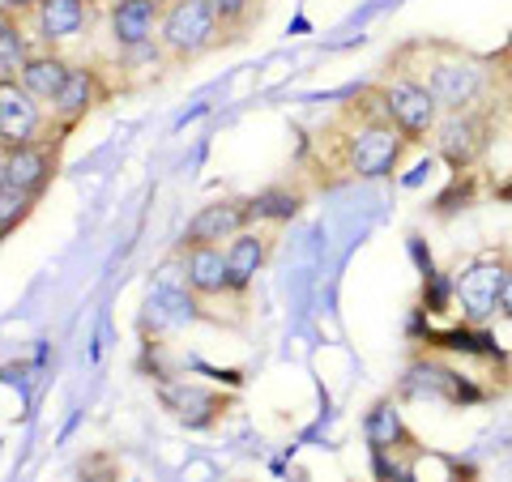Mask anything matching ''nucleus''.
I'll list each match as a JSON object with an SVG mask.
<instances>
[{
  "instance_id": "nucleus-26",
  "label": "nucleus",
  "mask_w": 512,
  "mask_h": 482,
  "mask_svg": "<svg viewBox=\"0 0 512 482\" xmlns=\"http://www.w3.org/2000/svg\"><path fill=\"white\" fill-rule=\"evenodd\" d=\"M5 9H9V13H18V18H30V13L39 9V0H5Z\"/></svg>"
},
{
  "instance_id": "nucleus-20",
  "label": "nucleus",
  "mask_w": 512,
  "mask_h": 482,
  "mask_svg": "<svg viewBox=\"0 0 512 482\" xmlns=\"http://www.w3.org/2000/svg\"><path fill=\"white\" fill-rule=\"evenodd\" d=\"M30 56H35V47H30L26 22L18 18V13H5V18H0V82L18 77Z\"/></svg>"
},
{
  "instance_id": "nucleus-3",
  "label": "nucleus",
  "mask_w": 512,
  "mask_h": 482,
  "mask_svg": "<svg viewBox=\"0 0 512 482\" xmlns=\"http://www.w3.org/2000/svg\"><path fill=\"white\" fill-rule=\"evenodd\" d=\"M397 397L406 401H423V406H448V410H466L487 401L491 389L478 384V376L461 372L453 359L436 355V350H423L419 359H410L402 384H397Z\"/></svg>"
},
{
  "instance_id": "nucleus-19",
  "label": "nucleus",
  "mask_w": 512,
  "mask_h": 482,
  "mask_svg": "<svg viewBox=\"0 0 512 482\" xmlns=\"http://www.w3.org/2000/svg\"><path fill=\"white\" fill-rule=\"evenodd\" d=\"M69 73H73V64L64 60L60 52H52V47H47V52H35L26 60V69L18 73V82L35 94V99H43L47 107H52V99L56 94L64 90V82H69Z\"/></svg>"
},
{
  "instance_id": "nucleus-9",
  "label": "nucleus",
  "mask_w": 512,
  "mask_h": 482,
  "mask_svg": "<svg viewBox=\"0 0 512 482\" xmlns=\"http://www.w3.org/2000/svg\"><path fill=\"white\" fill-rule=\"evenodd\" d=\"M69 133H47L39 141H26V146H0V167H5L9 184L22 192V197L39 201L47 184L56 180V167H60V146Z\"/></svg>"
},
{
  "instance_id": "nucleus-31",
  "label": "nucleus",
  "mask_w": 512,
  "mask_h": 482,
  "mask_svg": "<svg viewBox=\"0 0 512 482\" xmlns=\"http://www.w3.org/2000/svg\"><path fill=\"white\" fill-rule=\"evenodd\" d=\"M508 128H512V116H508Z\"/></svg>"
},
{
  "instance_id": "nucleus-29",
  "label": "nucleus",
  "mask_w": 512,
  "mask_h": 482,
  "mask_svg": "<svg viewBox=\"0 0 512 482\" xmlns=\"http://www.w3.org/2000/svg\"><path fill=\"white\" fill-rule=\"evenodd\" d=\"M158 5H163V9H167V5H175V0H158Z\"/></svg>"
},
{
  "instance_id": "nucleus-28",
  "label": "nucleus",
  "mask_w": 512,
  "mask_h": 482,
  "mask_svg": "<svg viewBox=\"0 0 512 482\" xmlns=\"http://www.w3.org/2000/svg\"><path fill=\"white\" fill-rule=\"evenodd\" d=\"M5 13H9V9H5V0H0V18H5Z\"/></svg>"
},
{
  "instance_id": "nucleus-30",
  "label": "nucleus",
  "mask_w": 512,
  "mask_h": 482,
  "mask_svg": "<svg viewBox=\"0 0 512 482\" xmlns=\"http://www.w3.org/2000/svg\"><path fill=\"white\" fill-rule=\"evenodd\" d=\"M504 52H508V56H512V39H508V47H504Z\"/></svg>"
},
{
  "instance_id": "nucleus-5",
  "label": "nucleus",
  "mask_w": 512,
  "mask_h": 482,
  "mask_svg": "<svg viewBox=\"0 0 512 482\" xmlns=\"http://www.w3.org/2000/svg\"><path fill=\"white\" fill-rule=\"evenodd\" d=\"M222 43H227V35H222L210 0H175V5L163 9L158 47L167 52V64H192V60L218 52Z\"/></svg>"
},
{
  "instance_id": "nucleus-25",
  "label": "nucleus",
  "mask_w": 512,
  "mask_h": 482,
  "mask_svg": "<svg viewBox=\"0 0 512 482\" xmlns=\"http://www.w3.org/2000/svg\"><path fill=\"white\" fill-rule=\"evenodd\" d=\"M500 316L512 320V261H508V278H504V291H500Z\"/></svg>"
},
{
  "instance_id": "nucleus-11",
  "label": "nucleus",
  "mask_w": 512,
  "mask_h": 482,
  "mask_svg": "<svg viewBox=\"0 0 512 482\" xmlns=\"http://www.w3.org/2000/svg\"><path fill=\"white\" fill-rule=\"evenodd\" d=\"M278 248V222H252L235 239H227V273H231V295L244 303L248 286L256 282V273L269 265V256Z\"/></svg>"
},
{
  "instance_id": "nucleus-18",
  "label": "nucleus",
  "mask_w": 512,
  "mask_h": 482,
  "mask_svg": "<svg viewBox=\"0 0 512 482\" xmlns=\"http://www.w3.org/2000/svg\"><path fill=\"white\" fill-rule=\"evenodd\" d=\"M180 269L184 282L192 286V295L201 299H227L231 295V273H227V252L218 244H201V248H180ZM235 299V295H231ZM239 303V299H235Z\"/></svg>"
},
{
  "instance_id": "nucleus-7",
  "label": "nucleus",
  "mask_w": 512,
  "mask_h": 482,
  "mask_svg": "<svg viewBox=\"0 0 512 482\" xmlns=\"http://www.w3.org/2000/svg\"><path fill=\"white\" fill-rule=\"evenodd\" d=\"M508 261L504 252H483L466 261L453 278V308L461 312L466 325H491L500 316V291L508 278Z\"/></svg>"
},
{
  "instance_id": "nucleus-1",
  "label": "nucleus",
  "mask_w": 512,
  "mask_h": 482,
  "mask_svg": "<svg viewBox=\"0 0 512 482\" xmlns=\"http://www.w3.org/2000/svg\"><path fill=\"white\" fill-rule=\"evenodd\" d=\"M410 141L372 99V90H359L355 99H346L333 120L320 128L303 150V163L312 171L316 188H333L346 180H384L406 163Z\"/></svg>"
},
{
  "instance_id": "nucleus-23",
  "label": "nucleus",
  "mask_w": 512,
  "mask_h": 482,
  "mask_svg": "<svg viewBox=\"0 0 512 482\" xmlns=\"http://www.w3.org/2000/svg\"><path fill=\"white\" fill-rule=\"evenodd\" d=\"M35 210V201L30 197H22L18 188L9 184V175H5V167H0V239H5L18 222H26V214Z\"/></svg>"
},
{
  "instance_id": "nucleus-8",
  "label": "nucleus",
  "mask_w": 512,
  "mask_h": 482,
  "mask_svg": "<svg viewBox=\"0 0 512 482\" xmlns=\"http://www.w3.org/2000/svg\"><path fill=\"white\" fill-rule=\"evenodd\" d=\"M201 295H192V286L184 282V269L180 265H167L163 273H158L154 291L146 299V312H141V333H154L163 337L171 329H184L192 325V320H205L210 312H201Z\"/></svg>"
},
{
  "instance_id": "nucleus-22",
  "label": "nucleus",
  "mask_w": 512,
  "mask_h": 482,
  "mask_svg": "<svg viewBox=\"0 0 512 482\" xmlns=\"http://www.w3.org/2000/svg\"><path fill=\"white\" fill-rule=\"evenodd\" d=\"M210 5H214V18L222 26V35H227V43L244 39L252 22L261 18V0H210Z\"/></svg>"
},
{
  "instance_id": "nucleus-21",
  "label": "nucleus",
  "mask_w": 512,
  "mask_h": 482,
  "mask_svg": "<svg viewBox=\"0 0 512 482\" xmlns=\"http://www.w3.org/2000/svg\"><path fill=\"white\" fill-rule=\"evenodd\" d=\"M303 201H308V192L303 188H265L261 197H252V210H256V222H282L295 218L303 210Z\"/></svg>"
},
{
  "instance_id": "nucleus-16",
  "label": "nucleus",
  "mask_w": 512,
  "mask_h": 482,
  "mask_svg": "<svg viewBox=\"0 0 512 482\" xmlns=\"http://www.w3.org/2000/svg\"><path fill=\"white\" fill-rule=\"evenodd\" d=\"M90 5L94 0H39V9L30 13V18H35V35L52 47V52L73 39H82L94 18Z\"/></svg>"
},
{
  "instance_id": "nucleus-12",
  "label": "nucleus",
  "mask_w": 512,
  "mask_h": 482,
  "mask_svg": "<svg viewBox=\"0 0 512 482\" xmlns=\"http://www.w3.org/2000/svg\"><path fill=\"white\" fill-rule=\"evenodd\" d=\"M107 99H111V86H107V73L99 64H73L69 82H64V90L56 94L47 111H52V124L60 133H73V128Z\"/></svg>"
},
{
  "instance_id": "nucleus-13",
  "label": "nucleus",
  "mask_w": 512,
  "mask_h": 482,
  "mask_svg": "<svg viewBox=\"0 0 512 482\" xmlns=\"http://www.w3.org/2000/svg\"><path fill=\"white\" fill-rule=\"evenodd\" d=\"M252 222H256L252 201H239V197L210 201V205H201V210L192 214V222L184 227L180 248H201V244H218L222 248V239H235L244 227H252Z\"/></svg>"
},
{
  "instance_id": "nucleus-10",
  "label": "nucleus",
  "mask_w": 512,
  "mask_h": 482,
  "mask_svg": "<svg viewBox=\"0 0 512 482\" xmlns=\"http://www.w3.org/2000/svg\"><path fill=\"white\" fill-rule=\"evenodd\" d=\"M47 133H60L47 103L35 99L18 77L0 82V146H26V141H39Z\"/></svg>"
},
{
  "instance_id": "nucleus-27",
  "label": "nucleus",
  "mask_w": 512,
  "mask_h": 482,
  "mask_svg": "<svg viewBox=\"0 0 512 482\" xmlns=\"http://www.w3.org/2000/svg\"><path fill=\"white\" fill-rule=\"evenodd\" d=\"M491 192H495V197H500V201H512V175H508V180H500V184H495Z\"/></svg>"
},
{
  "instance_id": "nucleus-24",
  "label": "nucleus",
  "mask_w": 512,
  "mask_h": 482,
  "mask_svg": "<svg viewBox=\"0 0 512 482\" xmlns=\"http://www.w3.org/2000/svg\"><path fill=\"white\" fill-rule=\"evenodd\" d=\"M495 60H500V86H495V99H500L504 116H512V56H508V52H500Z\"/></svg>"
},
{
  "instance_id": "nucleus-17",
  "label": "nucleus",
  "mask_w": 512,
  "mask_h": 482,
  "mask_svg": "<svg viewBox=\"0 0 512 482\" xmlns=\"http://www.w3.org/2000/svg\"><path fill=\"white\" fill-rule=\"evenodd\" d=\"M158 22H163V5L158 0H116L111 5V22H107L116 52L158 43Z\"/></svg>"
},
{
  "instance_id": "nucleus-4",
  "label": "nucleus",
  "mask_w": 512,
  "mask_h": 482,
  "mask_svg": "<svg viewBox=\"0 0 512 482\" xmlns=\"http://www.w3.org/2000/svg\"><path fill=\"white\" fill-rule=\"evenodd\" d=\"M367 90H372V99L380 103L384 116H389L406 133L410 146H423V141L436 137V124H440L444 111L427 94V86L414 82L410 73H402V69H393V64H389V69H384Z\"/></svg>"
},
{
  "instance_id": "nucleus-2",
  "label": "nucleus",
  "mask_w": 512,
  "mask_h": 482,
  "mask_svg": "<svg viewBox=\"0 0 512 482\" xmlns=\"http://www.w3.org/2000/svg\"><path fill=\"white\" fill-rule=\"evenodd\" d=\"M393 69L410 73L414 82H423L427 94L440 103V111H470L483 103H500L495 86H500V60L478 56L461 43L444 39H414L393 52Z\"/></svg>"
},
{
  "instance_id": "nucleus-6",
  "label": "nucleus",
  "mask_w": 512,
  "mask_h": 482,
  "mask_svg": "<svg viewBox=\"0 0 512 482\" xmlns=\"http://www.w3.org/2000/svg\"><path fill=\"white\" fill-rule=\"evenodd\" d=\"M508 116L500 103H483V107H470V111H448L436 124V154L444 158L453 171H474L478 163L487 158L491 141H495V128H500Z\"/></svg>"
},
{
  "instance_id": "nucleus-14",
  "label": "nucleus",
  "mask_w": 512,
  "mask_h": 482,
  "mask_svg": "<svg viewBox=\"0 0 512 482\" xmlns=\"http://www.w3.org/2000/svg\"><path fill=\"white\" fill-rule=\"evenodd\" d=\"M158 397H163V406L192 431L214 427L222 414L231 410V397H222L218 389H205L197 380H163L158 384Z\"/></svg>"
},
{
  "instance_id": "nucleus-15",
  "label": "nucleus",
  "mask_w": 512,
  "mask_h": 482,
  "mask_svg": "<svg viewBox=\"0 0 512 482\" xmlns=\"http://www.w3.org/2000/svg\"><path fill=\"white\" fill-rule=\"evenodd\" d=\"M363 436H367V444H372V457L414 461V457L423 453L419 440H414V431L402 419V406H397V397H384V401H376V406L367 410Z\"/></svg>"
}]
</instances>
